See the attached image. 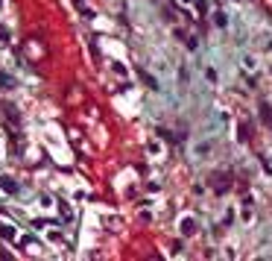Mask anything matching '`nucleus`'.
<instances>
[{"label": "nucleus", "instance_id": "obj_1", "mask_svg": "<svg viewBox=\"0 0 272 261\" xmlns=\"http://www.w3.org/2000/svg\"><path fill=\"white\" fill-rule=\"evenodd\" d=\"M0 88H9V79H6L3 73H0Z\"/></svg>", "mask_w": 272, "mask_h": 261}]
</instances>
